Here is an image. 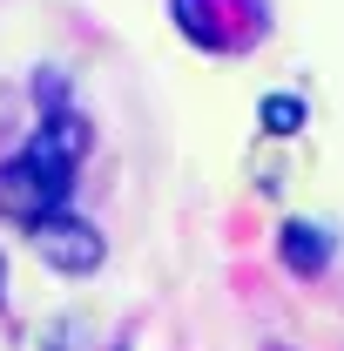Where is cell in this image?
Here are the masks:
<instances>
[{
	"instance_id": "obj_5",
	"label": "cell",
	"mask_w": 344,
	"mask_h": 351,
	"mask_svg": "<svg viewBox=\"0 0 344 351\" xmlns=\"http://www.w3.org/2000/svg\"><path fill=\"white\" fill-rule=\"evenodd\" d=\"M169 14H175V27H182L196 47H223V27H216L210 0H169Z\"/></svg>"
},
{
	"instance_id": "obj_3",
	"label": "cell",
	"mask_w": 344,
	"mask_h": 351,
	"mask_svg": "<svg viewBox=\"0 0 344 351\" xmlns=\"http://www.w3.org/2000/svg\"><path fill=\"white\" fill-rule=\"evenodd\" d=\"M88 149V129L75 122V115H47L41 129H34V142H27V156H41V162H61V169H75Z\"/></svg>"
},
{
	"instance_id": "obj_7",
	"label": "cell",
	"mask_w": 344,
	"mask_h": 351,
	"mask_svg": "<svg viewBox=\"0 0 344 351\" xmlns=\"http://www.w3.org/2000/svg\"><path fill=\"white\" fill-rule=\"evenodd\" d=\"M0 284H7V263H0Z\"/></svg>"
},
{
	"instance_id": "obj_6",
	"label": "cell",
	"mask_w": 344,
	"mask_h": 351,
	"mask_svg": "<svg viewBox=\"0 0 344 351\" xmlns=\"http://www.w3.org/2000/svg\"><path fill=\"white\" fill-rule=\"evenodd\" d=\"M263 129L270 135H297L304 129V101L297 95H263Z\"/></svg>"
},
{
	"instance_id": "obj_2",
	"label": "cell",
	"mask_w": 344,
	"mask_h": 351,
	"mask_svg": "<svg viewBox=\"0 0 344 351\" xmlns=\"http://www.w3.org/2000/svg\"><path fill=\"white\" fill-rule=\"evenodd\" d=\"M34 250H41L61 277H88L95 263L108 257L101 230H95V223H82V217H47V223H34Z\"/></svg>"
},
{
	"instance_id": "obj_4",
	"label": "cell",
	"mask_w": 344,
	"mask_h": 351,
	"mask_svg": "<svg viewBox=\"0 0 344 351\" xmlns=\"http://www.w3.org/2000/svg\"><path fill=\"white\" fill-rule=\"evenodd\" d=\"M277 250H284V263H291L297 277H317V270L331 263V230H317V223H284Z\"/></svg>"
},
{
	"instance_id": "obj_1",
	"label": "cell",
	"mask_w": 344,
	"mask_h": 351,
	"mask_svg": "<svg viewBox=\"0 0 344 351\" xmlns=\"http://www.w3.org/2000/svg\"><path fill=\"white\" fill-rule=\"evenodd\" d=\"M68 189H75V169L61 162H41V156H14L0 162V217H21V223H47L68 210Z\"/></svg>"
}]
</instances>
